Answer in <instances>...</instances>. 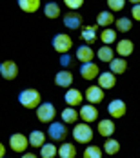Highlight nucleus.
<instances>
[{"label": "nucleus", "instance_id": "obj_33", "mask_svg": "<svg viewBox=\"0 0 140 158\" xmlns=\"http://www.w3.org/2000/svg\"><path fill=\"white\" fill-rule=\"evenodd\" d=\"M125 6V0H108V7L113 11H122Z\"/></svg>", "mask_w": 140, "mask_h": 158}, {"label": "nucleus", "instance_id": "obj_12", "mask_svg": "<svg viewBox=\"0 0 140 158\" xmlns=\"http://www.w3.org/2000/svg\"><path fill=\"white\" fill-rule=\"evenodd\" d=\"M86 100L89 102V104H100L102 100H104V89L96 84V85H89L87 89H86Z\"/></svg>", "mask_w": 140, "mask_h": 158}, {"label": "nucleus", "instance_id": "obj_5", "mask_svg": "<svg viewBox=\"0 0 140 158\" xmlns=\"http://www.w3.org/2000/svg\"><path fill=\"white\" fill-rule=\"evenodd\" d=\"M47 136L55 142H62L67 138V127L64 122H49L47 127Z\"/></svg>", "mask_w": 140, "mask_h": 158}, {"label": "nucleus", "instance_id": "obj_3", "mask_svg": "<svg viewBox=\"0 0 140 158\" xmlns=\"http://www.w3.org/2000/svg\"><path fill=\"white\" fill-rule=\"evenodd\" d=\"M73 138L78 143H89L93 140V129H91V126H87V122L75 124V127H73Z\"/></svg>", "mask_w": 140, "mask_h": 158}, {"label": "nucleus", "instance_id": "obj_37", "mask_svg": "<svg viewBox=\"0 0 140 158\" xmlns=\"http://www.w3.org/2000/svg\"><path fill=\"white\" fill-rule=\"evenodd\" d=\"M4 156H6V145L0 142V158H4Z\"/></svg>", "mask_w": 140, "mask_h": 158}, {"label": "nucleus", "instance_id": "obj_6", "mask_svg": "<svg viewBox=\"0 0 140 158\" xmlns=\"http://www.w3.org/2000/svg\"><path fill=\"white\" fill-rule=\"evenodd\" d=\"M28 143H29V138L22 133H13L9 136V147L15 151V153H26L28 149Z\"/></svg>", "mask_w": 140, "mask_h": 158}, {"label": "nucleus", "instance_id": "obj_20", "mask_svg": "<svg viewBox=\"0 0 140 158\" xmlns=\"http://www.w3.org/2000/svg\"><path fill=\"white\" fill-rule=\"evenodd\" d=\"M78 118H80V114H78V111L75 109L73 106H67V107H66V109L62 111V122H64V124L75 126Z\"/></svg>", "mask_w": 140, "mask_h": 158}, {"label": "nucleus", "instance_id": "obj_19", "mask_svg": "<svg viewBox=\"0 0 140 158\" xmlns=\"http://www.w3.org/2000/svg\"><path fill=\"white\" fill-rule=\"evenodd\" d=\"M95 56H96V53H95L93 49H91V46H87V44H82V46L77 49V58L82 64L84 62H91Z\"/></svg>", "mask_w": 140, "mask_h": 158}, {"label": "nucleus", "instance_id": "obj_26", "mask_svg": "<svg viewBox=\"0 0 140 158\" xmlns=\"http://www.w3.org/2000/svg\"><path fill=\"white\" fill-rule=\"evenodd\" d=\"M131 27H133V22H131L129 16H120V18L115 20V29L117 31L127 33V31H131Z\"/></svg>", "mask_w": 140, "mask_h": 158}, {"label": "nucleus", "instance_id": "obj_13", "mask_svg": "<svg viewBox=\"0 0 140 158\" xmlns=\"http://www.w3.org/2000/svg\"><path fill=\"white\" fill-rule=\"evenodd\" d=\"M125 111H127V107H125L124 100H111L108 104V113L111 118H122Z\"/></svg>", "mask_w": 140, "mask_h": 158}, {"label": "nucleus", "instance_id": "obj_38", "mask_svg": "<svg viewBox=\"0 0 140 158\" xmlns=\"http://www.w3.org/2000/svg\"><path fill=\"white\" fill-rule=\"evenodd\" d=\"M22 158H36V155H33V153H26V155H22Z\"/></svg>", "mask_w": 140, "mask_h": 158}, {"label": "nucleus", "instance_id": "obj_8", "mask_svg": "<svg viewBox=\"0 0 140 158\" xmlns=\"http://www.w3.org/2000/svg\"><path fill=\"white\" fill-rule=\"evenodd\" d=\"M96 82H98V85H100L104 91H106V89H113V87L117 85V75H115L113 71H104V73H98Z\"/></svg>", "mask_w": 140, "mask_h": 158}, {"label": "nucleus", "instance_id": "obj_2", "mask_svg": "<svg viewBox=\"0 0 140 158\" xmlns=\"http://www.w3.org/2000/svg\"><path fill=\"white\" fill-rule=\"evenodd\" d=\"M51 46L53 49L57 51V53H69L71 48H73V38L69 36V35H66V33H57L55 36H53V40H51Z\"/></svg>", "mask_w": 140, "mask_h": 158}, {"label": "nucleus", "instance_id": "obj_16", "mask_svg": "<svg viewBox=\"0 0 140 158\" xmlns=\"http://www.w3.org/2000/svg\"><path fill=\"white\" fill-rule=\"evenodd\" d=\"M96 131H98V135H100V136H104V138L113 136V135H115V122H113V120H109V118H104V120H100V122H98Z\"/></svg>", "mask_w": 140, "mask_h": 158}, {"label": "nucleus", "instance_id": "obj_29", "mask_svg": "<svg viewBox=\"0 0 140 158\" xmlns=\"http://www.w3.org/2000/svg\"><path fill=\"white\" fill-rule=\"evenodd\" d=\"M60 13H62V11H60V6H58L57 2H47L46 6H44V15H46L47 18H51V20H53V18H58Z\"/></svg>", "mask_w": 140, "mask_h": 158}, {"label": "nucleus", "instance_id": "obj_1", "mask_svg": "<svg viewBox=\"0 0 140 158\" xmlns=\"http://www.w3.org/2000/svg\"><path fill=\"white\" fill-rule=\"evenodd\" d=\"M18 102H20V106L26 107V109H36L38 104L42 102V95L38 93V89L28 87V89H22V91L18 93Z\"/></svg>", "mask_w": 140, "mask_h": 158}, {"label": "nucleus", "instance_id": "obj_34", "mask_svg": "<svg viewBox=\"0 0 140 158\" xmlns=\"http://www.w3.org/2000/svg\"><path fill=\"white\" fill-rule=\"evenodd\" d=\"M64 4H66V7L75 11V9H80L84 6V0H64Z\"/></svg>", "mask_w": 140, "mask_h": 158}, {"label": "nucleus", "instance_id": "obj_31", "mask_svg": "<svg viewBox=\"0 0 140 158\" xmlns=\"http://www.w3.org/2000/svg\"><path fill=\"white\" fill-rule=\"evenodd\" d=\"M100 40L104 42V44H113L115 40H117V31L115 29H109V27H106L104 31L100 33Z\"/></svg>", "mask_w": 140, "mask_h": 158}, {"label": "nucleus", "instance_id": "obj_11", "mask_svg": "<svg viewBox=\"0 0 140 158\" xmlns=\"http://www.w3.org/2000/svg\"><path fill=\"white\" fill-rule=\"evenodd\" d=\"M98 73H100V69H98V65L91 60V62H84L80 65V77L84 80H95L98 77Z\"/></svg>", "mask_w": 140, "mask_h": 158}, {"label": "nucleus", "instance_id": "obj_23", "mask_svg": "<svg viewBox=\"0 0 140 158\" xmlns=\"http://www.w3.org/2000/svg\"><path fill=\"white\" fill-rule=\"evenodd\" d=\"M28 138H29V145H31V147H42V145L46 143V133L35 129V131H31V135H29Z\"/></svg>", "mask_w": 140, "mask_h": 158}, {"label": "nucleus", "instance_id": "obj_9", "mask_svg": "<svg viewBox=\"0 0 140 158\" xmlns=\"http://www.w3.org/2000/svg\"><path fill=\"white\" fill-rule=\"evenodd\" d=\"M82 15L78 13V11H69V13H66L64 15V26L67 27V29H80L82 27Z\"/></svg>", "mask_w": 140, "mask_h": 158}, {"label": "nucleus", "instance_id": "obj_17", "mask_svg": "<svg viewBox=\"0 0 140 158\" xmlns=\"http://www.w3.org/2000/svg\"><path fill=\"white\" fill-rule=\"evenodd\" d=\"M133 51H135V44H133L129 38H122V40L117 42V53H118L120 56L127 58V56L133 55Z\"/></svg>", "mask_w": 140, "mask_h": 158}, {"label": "nucleus", "instance_id": "obj_25", "mask_svg": "<svg viewBox=\"0 0 140 158\" xmlns=\"http://www.w3.org/2000/svg\"><path fill=\"white\" fill-rule=\"evenodd\" d=\"M111 24H115V16H113V13L111 11H100L98 15H96V26L100 27H108V26H111Z\"/></svg>", "mask_w": 140, "mask_h": 158}, {"label": "nucleus", "instance_id": "obj_14", "mask_svg": "<svg viewBox=\"0 0 140 158\" xmlns=\"http://www.w3.org/2000/svg\"><path fill=\"white\" fill-rule=\"evenodd\" d=\"M64 100H66L67 106L77 107V106H80V104L84 102V95H82L78 89H75V87H67V91H66V95H64Z\"/></svg>", "mask_w": 140, "mask_h": 158}, {"label": "nucleus", "instance_id": "obj_24", "mask_svg": "<svg viewBox=\"0 0 140 158\" xmlns=\"http://www.w3.org/2000/svg\"><path fill=\"white\" fill-rule=\"evenodd\" d=\"M96 58H98L100 62H108V64H109L113 58H115V51L109 48L108 44H104L102 48L96 51Z\"/></svg>", "mask_w": 140, "mask_h": 158}, {"label": "nucleus", "instance_id": "obj_18", "mask_svg": "<svg viewBox=\"0 0 140 158\" xmlns=\"http://www.w3.org/2000/svg\"><path fill=\"white\" fill-rule=\"evenodd\" d=\"M96 29H98V26L95 24V26H86L82 31H80V38L84 40V44H87V46H91L93 42H96Z\"/></svg>", "mask_w": 140, "mask_h": 158}, {"label": "nucleus", "instance_id": "obj_4", "mask_svg": "<svg viewBox=\"0 0 140 158\" xmlns=\"http://www.w3.org/2000/svg\"><path fill=\"white\" fill-rule=\"evenodd\" d=\"M57 116V109L51 102H40L38 107H36V118L42 122V124H49L53 122Z\"/></svg>", "mask_w": 140, "mask_h": 158}, {"label": "nucleus", "instance_id": "obj_21", "mask_svg": "<svg viewBox=\"0 0 140 158\" xmlns=\"http://www.w3.org/2000/svg\"><path fill=\"white\" fill-rule=\"evenodd\" d=\"M16 4L24 13H36L40 9V0H16Z\"/></svg>", "mask_w": 140, "mask_h": 158}, {"label": "nucleus", "instance_id": "obj_22", "mask_svg": "<svg viewBox=\"0 0 140 158\" xmlns=\"http://www.w3.org/2000/svg\"><path fill=\"white\" fill-rule=\"evenodd\" d=\"M125 69H127V62H125L124 56H120V58H113V60L109 62V71H113L115 75H124Z\"/></svg>", "mask_w": 140, "mask_h": 158}, {"label": "nucleus", "instance_id": "obj_39", "mask_svg": "<svg viewBox=\"0 0 140 158\" xmlns=\"http://www.w3.org/2000/svg\"><path fill=\"white\" fill-rule=\"evenodd\" d=\"M131 4H140V0H129Z\"/></svg>", "mask_w": 140, "mask_h": 158}, {"label": "nucleus", "instance_id": "obj_27", "mask_svg": "<svg viewBox=\"0 0 140 158\" xmlns=\"http://www.w3.org/2000/svg\"><path fill=\"white\" fill-rule=\"evenodd\" d=\"M118 151H120V142L115 140V138H111V136H108V140L104 142V153H106V155H111V156H115Z\"/></svg>", "mask_w": 140, "mask_h": 158}, {"label": "nucleus", "instance_id": "obj_15", "mask_svg": "<svg viewBox=\"0 0 140 158\" xmlns=\"http://www.w3.org/2000/svg\"><path fill=\"white\" fill-rule=\"evenodd\" d=\"M73 73L69 71V69H62V71H58L57 75H55V84L58 85V87H64V89H67V87H71V84H73Z\"/></svg>", "mask_w": 140, "mask_h": 158}, {"label": "nucleus", "instance_id": "obj_30", "mask_svg": "<svg viewBox=\"0 0 140 158\" xmlns=\"http://www.w3.org/2000/svg\"><path fill=\"white\" fill-rule=\"evenodd\" d=\"M58 155V149H57V145L55 143H44L42 147H40V156L42 158H53Z\"/></svg>", "mask_w": 140, "mask_h": 158}, {"label": "nucleus", "instance_id": "obj_32", "mask_svg": "<svg viewBox=\"0 0 140 158\" xmlns=\"http://www.w3.org/2000/svg\"><path fill=\"white\" fill-rule=\"evenodd\" d=\"M102 156V149L98 145H87L84 149V158H100Z\"/></svg>", "mask_w": 140, "mask_h": 158}, {"label": "nucleus", "instance_id": "obj_7", "mask_svg": "<svg viewBox=\"0 0 140 158\" xmlns=\"http://www.w3.org/2000/svg\"><path fill=\"white\" fill-rule=\"evenodd\" d=\"M0 75L6 80H15L18 77V65L13 60H4L0 64Z\"/></svg>", "mask_w": 140, "mask_h": 158}, {"label": "nucleus", "instance_id": "obj_35", "mask_svg": "<svg viewBox=\"0 0 140 158\" xmlns=\"http://www.w3.org/2000/svg\"><path fill=\"white\" fill-rule=\"evenodd\" d=\"M71 62H73V60H71L69 53H62V55H60V65H62V67H69Z\"/></svg>", "mask_w": 140, "mask_h": 158}, {"label": "nucleus", "instance_id": "obj_28", "mask_svg": "<svg viewBox=\"0 0 140 158\" xmlns=\"http://www.w3.org/2000/svg\"><path fill=\"white\" fill-rule=\"evenodd\" d=\"M58 156L62 158H75L77 156V149H75V145L69 142H62V145L58 147Z\"/></svg>", "mask_w": 140, "mask_h": 158}, {"label": "nucleus", "instance_id": "obj_10", "mask_svg": "<svg viewBox=\"0 0 140 158\" xmlns=\"http://www.w3.org/2000/svg\"><path fill=\"white\" fill-rule=\"evenodd\" d=\"M78 114H80V118H82L84 122H87V124L98 120V109L95 107V104H86V106H82L80 111H78Z\"/></svg>", "mask_w": 140, "mask_h": 158}, {"label": "nucleus", "instance_id": "obj_36", "mask_svg": "<svg viewBox=\"0 0 140 158\" xmlns=\"http://www.w3.org/2000/svg\"><path fill=\"white\" fill-rule=\"evenodd\" d=\"M131 16H133V20H138V22H140V4H133Z\"/></svg>", "mask_w": 140, "mask_h": 158}]
</instances>
